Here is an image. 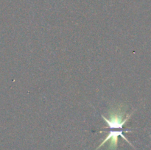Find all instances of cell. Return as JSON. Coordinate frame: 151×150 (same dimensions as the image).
I'll return each mask as SVG.
<instances>
[{
  "instance_id": "obj_1",
  "label": "cell",
  "mask_w": 151,
  "mask_h": 150,
  "mask_svg": "<svg viewBox=\"0 0 151 150\" xmlns=\"http://www.w3.org/2000/svg\"><path fill=\"white\" fill-rule=\"evenodd\" d=\"M132 116V113L125 116V110L122 105H119L109 111V118L102 116L111 129H121L128 122Z\"/></svg>"
},
{
  "instance_id": "obj_2",
  "label": "cell",
  "mask_w": 151,
  "mask_h": 150,
  "mask_svg": "<svg viewBox=\"0 0 151 150\" xmlns=\"http://www.w3.org/2000/svg\"><path fill=\"white\" fill-rule=\"evenodd\" d=\"M119 136L122 137V138H123V139L125 140V141H127L128 144H130L131 146H132V144L130 143V141H128V140L127 139V138H125V136H124L123 131H122V130H120V131H111V132H109V134H108L107 137H106V138H105L104 140H103V142H102L101 144L99 145V146L97 147V149H100V147L103 146L104 145V144H106V142H108V141H110L111 149H115L116 147V146H117L118 137H119ZM97 149H96V150H97Z\"/></svg>"
}]
</instances>
